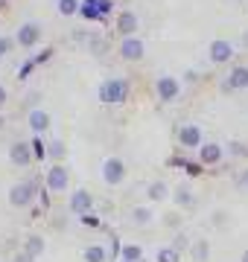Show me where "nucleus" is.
<instances>
[{
  "label": "nucleus",
  "instance_id": "4c0bfd02",
  "mask_svg": "<svg viewBox=\"0 0 248 262\" xmlns=\"http://www.w3.org/2000/svg\"><path fill=\"white\" fill-rule=\"evenodd\" d=\"M3 125H6V120H3V114H0V128H3Z\"/></svg>",
  "mask_w": 248,
  "mask_h": 262
},
{
  "label": "nucleus",
  "instance_id": "c9c22d12",
  "mask_svg": "<svg viewBox=\"0 0 248 262\" xmlns=\"http://www.w3.org/2000/svg\"><path fill=\"white\" fill-rule=\"evenodd\" d=\"M239 262H248V251H245V253H242V256H239Z\"/></svg>",
  "mask_w": 248,
  "mask_h": 262
},
{
  "label": "nucleus",
  "instance_id": "39448f33",
  "mask_svg": "<svg viewBox=\"0 0 248 262\" xmlns=\"http://www.w3.org/2000/svg\"><path fill=\"white\" fill-rule=\"evenodd\" d=\"M204 134H201V128L196 125V122H184V125H178V143H181L184 149H201L204 146Z\"/></svg>",
  "mask_w": 248,
  "mask_h": 262
},
{
  "label": "nucleus",
  "instance_id": "a878e982",
  "mask_svg": "<svg viewBox=\"0 0 248 262\" xmlns=\"http://www.w3.org/2000/svg\"><path fill=\"white\" fill-rule=\"evenodd\" d=\"M29 146H32V155H35V158H50V151H47V146H44V140H41L38 134H35V137H32V143H29Z\"/></svg>",
  "mask_w": 248,
  "mask_h": 262
},
{
  "label": "nucleus",
  "instance_id": "f704fd0d",
  "mask_svg": "<svg viewBox=\"0 0 248 262\" xmlns=\"http://www.w3.org/2000/svg\"><path fill=\"white\" fill-rule=\"evenodd\" d=\"M231 151H234V155H242V151H245V149H242L239 143H231Z\"/></svg>",
  "mask_w": 248,
  "mask_h": 262
},
{
  "label": "nucleus",
  "instance_id": "393cba45",
  "mask_svg": "<svg viewBox=\"0 0 248 262\" xmlns=\"http://www.w3.org/2000/svg\"><path fill=\"white\" fill-rule=\"evenodd\" d=\"M172 198H175V204H178V207H193V192L187 187H178Z\"/></svg>",
  "mask_w": 248,
  "mask_h": 262
},
{
  "label": "nucleus",
  "instance_id": "473e14b6",
  "mask_svg": "<svg viewBox=\"0 0 248 262\" xmlns=\"http://www.w3.org/2000/svg\"><path fill=\"white\" fill-rule=\"evenodd\" d=\"M239 187H242V189H248V166L242 169V172H239Z\"/></svg>",
  "mask_w": 248,
  "mask_h": 262
},
{
  "label": "nucleus",
  "instance_id": "9d476101",
  "mask_svg": "<svg viewBox=\"0 0 248 262\" xmlns=\"http://www.w3.org/2000/svg\"><path fill=\"white\" fill-rule=\"evenodd\" d=\"M32 146H29L27 140H18V143H12L9 146V160L15 163V166H29L32 163Z\"/></svg>",
  "mask_w": 248,
  "mask_h": 262
},
{
  "label": "nucleus",
  "instance_id": "f3484780",
  "mask_svg": "<svg viewBox=\"0 0 248 262\" xmlns=\"http://www.w3.org/2000/svg\"><path fill=\"white\" fill-rule=\"evenodd\" d=\"M190 256H193V262H208L210 259V242L208 239H196V242L190 245Z\"/></svg>",
  "mask_w": 248,
  "mask_h": 262
},
{
  "label": "nucleus",
  "instance_id": "9b49d317",
  "mask_svg": "<svg viewBox=\"0 0 248 262\" xmlns=\"http://www.w3.org/2000/svg\"><path fill=\"white\" fill-rule=\"evenodd\" d=\"M120 58L123 61H140L143 58V41L140 38H123V44H120Z\"/></svg>",
  "mask_w": 248,
  "mask_h": 262
},
{
  "label": "nucleus",
  "instance_id": "bb28decb",
  "mask_svg": "<svg viewBox=\"0 0 248 262\" xmlns=\"http://www.w3.org/2000/svg\"><path fill=\"white\" fill-rule=\"evenodd\" d=\"M47 151H50V158H53V160H61V158H65V146H61V140H50Z\"/></svg>",
  "mask_w": 248,
  "mask_h": 262
},
{
  "label": "nucleus",
  "instance_id": "b1692460",
  "mask_svg": "<svg viewBox=\"0 0 248 262\" xmlns=\"http://www.w3.org/2000/svg\"><path fill=\"white\" fill-rule=\"evenodd\" d=\"M155 262H181V253L175 251L172 245H163V248H158V256H155Z\"/></svg>",
  "mask_w": 248,
  "mask_h": 262
},
{
  "label": "nucleus",
  "instance_id": "58836bf2",
  "mask_svg": "<svg viewBox=\"0 0 248 262\" xmlns=\"http://www.w3.org/2000/svg\"><path fill=\"white\" fill-rule=\"evenodd\" d=\"M0 3H3V0H0Z\"/></svg>",
  "mask_w": 248,
  "mask_h": 262
},
{
  "label": "nucleus",
  "instance_id": "c756f323",
  "mask_svg": "<svg viewBox=\"0 0 248 262\" xmlns=\"http://www.w3.org/2000/svg\"><path fill=\"white\" fill-rule=\"evenodd\" d=\"M9 50H12V41H9V38H6V35H0V58L6 56Z\"/></svg>",
  "mask_w": 248,
  "mask_h": 262
},
{
  "label": "nucleus",
  "instance_id": "5701e85b",
  "mask_svg": "<svg viewBox=\"0 0 248 262\" xmlns=\"http://www.w3.org/2000/svg\"><path fill=\"white\" fill-rule=\"evenodd\" d=\"M146 195L152 198V201H163V198L170 195V189H167V184H163V181H155V184H149V187H146Z\"/></svg>",
  "mask_w": 248,
  "mask_h": 262
},
{
  "label": "nucleus",
  "instance_id": "20e7f679",
  "mask_svg": "<svg viewBox=\"0 0 248 262\" xmlns=\"http://www.w3.org/2000/svg\"><path fill=\"white\" fill-rule=\"evenodd\" d=\"M44 184H47L50 192H65L67 184H70V175H67L65 163H53V166L47 169V178H44Z\"/></svg>",
  "mask_w": 248,
  "mask_h": 262
},
{
  "label": "nucleus",
  "instance_id": "cd10ccee",
  "mask_svg": "<svg viewBox=\"0 0 248 262\" xmlns=\"http://www.w3.org/2000/svg\"><path fill=\"white\" fill-rule=\"evenodd\" d=\"M172 248L181 253L184 248H190V239H187V233H175V239H172Z\"/></svg>",
  "mask_w": 248,
  "mask_h": 262
},
{
  "label": "nucleus",
  "instance_id": "7c9ffc66",
  "mask_svg": "<svg viewBox=\"0 0 248 262\" xmlns=\"http://www.w3.org/2000/svg\"><path fill=\"white\" fill-rule=\"evenodd\" d=\"M32 67H35V61H27V64L20 67V73H18V76H20V79H27V76L32 73Z\"/></svg>",
  "mask_w": 248,
  "mask_h": 262
},
{
  "label": "nucleus",
  "instance_id": "c85d7f7f",
  "mask_svg": "<svg viewBox=\"0 0 248 262\" xmlns=\"http://www.w3.org/2000/svg\"><path fill=\"white\" fill-rule=\"evenodd\" d=\"M111 9H114V0H99V15H102V18H105Z\"/></svg>",
  "mask_w": 248,
  "mask_h": 262
},
{
  "label": "nucleus",
  "instance_id": "72a5a7b5",
  "mask_svg": "<svg viewBox=\"0 0 248 262\" xmlns=\"http://www.w3.org/2000/svg\"><path fill=\"white\" fill-rule=\"evenodd\" d=\"M6 99H9V94H6V88H3V84H0V108H3V105H6Z\"/></svg>",
  "mask_w": 248,
  "mask_h": 262
},
{
  "label": "nucleus",
  "instance_id": "4be33fe9",
  "mask_svg": "<svg viewBox=\"0 0 248 262\" xmlns=\"http://www.w3.org/2000/svg\"><path fill=\"white\" fill-rule=\"evenodd\" d=\"M79 6H82V0H56L58 15H65V18H70V15H79Z\"/></svg>",
  "mask_w": 248,
  "mask_h": 262
},
{
  "label": "nucleus",
  "instance_id": "2f4dec72",
  "mask_svg": "<svg viewBox=\"0 0 248 262\" xmlns=\"http://www.w3.org/2000/svg\"><path fill=\"white\" fill-rule=\"evenodd\" d=\"M12 262H35V259H32L29 253H24V251H20V253H15V256H12Z\"/></svg>",
  "mask_w": 248,
  "mask_h": 262
},
{
  "label": "nucleus",
  "instance_id": "4468645a",
  "mask_svg": "<svg viewBox=\"0 0 248 262\" xmlns=\"http://www.w3.org/2000/svg\"><path fill=\"white\" fill-rule=\"evenodd\" d=\"M44 251H47V242H44V236L29 233L27 239H24V253H29L32 259H38V256H41Z\"/></svg>",
  "mask_w": 248,
  "mask_h": 262
},
{
  "label": "nucleus",
  "instance_id": "423d86ee",
  "mask_svg": "<svg viewBox=\"0 0 248 262\" xmlns=\"http://www.w3.org/2000/svg\"><path fill=\"white\" fill-rule=\"evenodd\" d=\"M67 207H70V213L79 215V219H82V215H91V210H94V195H91L88 189H73Z\"/></svg>",
  "mask_w": 248,
  "mask_h": 262
},
{
  "label": "nucleus",
  "instance_id": "f257e3e1",
  "mask_svg": "<svg viewBox=\"0 0 248 262\" xmlns=\"http://www.w3.org/2000/svg\"><path fill=\"white\" fill-rule=\"evenodd\" d=\"M35 195H38V184H35V181H18V184L9 189V204L20 210V207L32 204Z\"/></svg>",
  "mask_w": 248,
  "mask_h": 262
},
{
  "label": "nucleus",
  "instance_id": "412c9836",
  "mask_svg": "<svg viewBox=\"0 0 248 262\" xmlns=\"http://www.w3.org/2000/svg\"><path fill=\"white\" fill-rule=\"evenodd\" d=\"M105 256H108L105 245H88L85 248V262H105Z\"/></svg>",
  "mask_w": 248,
  "mask_h": 262
},
{
  "label": "nucleus",
  "instance_id": "6ab92c4d",
  "mask_svg": "<svg viewBox=\"0 0 248 262\" xmlns=\"http://www.w3.org/2000/svg\"><path fill=\"white\" fill-rule=\"evenodd\" d=\"M120 262H143V248L140 245H123Z\"/></svg>",
  "mask_w": 248,
  "mask_h": 262
},
{
  "label": "nucleus",
  "instance_id": "1a4fd4ad",
  "mask_svg": "<svg viewBox=\"0 0 248 262\" xmlns=\"http://www.w3.org/2000/svg\"><path fill=\"white\" fill-rule=\"evenodd\" d=\"M210 61L213 64H228L231 58H234V47H231V41H225V38H216V41H210Z\"/></svg>",
  "mask_w": 248,
  "mask_h": 262
},
{
  "label": "nucleus",
  "instance_id": "e433bc0d",
  "mask_svg": "<svg viewBox=\"0 0 248 262\" xmlns=\"http://www.w3.org/2000/svg\"><path fill=\"white\" fill-rule=\"evenodd\" d=\"M242 44H245V47H248V32H245V35H242Z\"/></svg>",
  "mask_w": 248,
  "mask_h": 262
},
{
  "label": "nucleus",
  "instance_id": "6e6552de",
  "mask_svg": "<svg viewBox=\"0 0 248 262\" xmlns=\"http://www.w3.org/2000/svg\"><path fill=\"white\" fill-rule=\"evenodd\" d=\"M15 41H18V47H35V44L41 41V24H35V20L20 24Z\"/></svg>",
  "mask_w": 248,
  "mask_h": 262
},
{
  "label": "nucleus",
  "instance_id": "ddd939ff",
  "mask_svg": "<svg viewBox=\"0 0 248 262\" xmlns=\"http://www.w3.org/2000/svg\"><path fill=\"white\" fill-rule=\"evenodd\" d=\"M222 88L225 91H242V88H248V67H234L228 73V79L222 82Z\"/></svg>",
  "mask_w": 248,
  "mask_h": 262
},
{
  "label": "nucleus",
  "instance_id": "2eb2a0df",
  "mask_svg": "<svg viewBox=\"0 0 248 262\" xmlns=\"http://www.w3.org/2000/svg\"><path fill=\"white\" fill-rule=\"evenodd\" d=\"M117 29H120L123 38H132L134 29H137V15H134V12H120V15H117Z\"/></svg>",
  "mask_w": 248,
  "mask_h": 262
},
{
  "label": "nucleus",
  "instance_id": "f8f14e48",
  "mask_svg": "<svg viewBox=\"0 0 248 262\" xmlns=\"http://www.w3.org/2000/svg\"><path fill=\"white\" fill-rule=\"evenodd\" d=\"M222 155H225V149H222L219 143H204L199 149V160L204 163V166H216V163H222Z\"/></svg>",
  "mask_w": 248,
  "mask_h": 262
},
{
  "label": "nucleus",
  "instance_id": "0eeeda50",
  "mask_svg": "<svg viewBox=\"0 0 248 262\" xmlns=\"http://www.w3.org/2000/svg\"><path fill=\"white\" fill-rule=\"evenodd\" d=\"M126 178V163L120 158H108L102 163V181L108 187H117V184H123Z\"/></svg>",
  "mask_w": 248,
  "mask_h": 262
},
{
  "label": "nucleus",
  "instance_id": "f03ea898",
  "mask_svg": "<svg viewBox=\"0 0 248 262\" xmlns=\"http://www.w3.org/2000/svg\"><path fill=\"white\" fill-rule=\"evenodd\" d=\"M126 94H129V84L123 79H105L99 84V102L105 105H120L126 99Z\"/></svg>",
  "mask_w": 248,
  "mask_h": 262
},
{
  "label": "nucleus",
  "instance_id": "a211bd4d",
  "mask_svg": "<svg viewBox=\"0 0 248 262\" xmlns=\"http://www.w3.org/2000/svg\"><path fill=\"white\" fill-rule=\"evenodd\" d=\"M79 15L85 20H102V15H99V0H82Z\"/></svg>",
  "mask_w": 248,
  "mask_h": 262
},
{
  "label": "nucleus",
  "instance_id": "7ed1b4c3",
  "mask_svg": "<svg viewBox=\"0 0 248 262\" xmlns=\"http://www.w3.org/2000/svg\"><path fill=\"white\" fill-rule=\"evenodd\" d=\"M155 94H158L161 102H172V99H178V94H181V82L175 76H158L155 79Z\"/></svg>",
  "mask_w": 248,
  "mask_h": 262
},
{
  "label": "nucleus",
  "instance_id": "aec40b11",
  "mask_svg": "<svg viewBox=\"0 0 248 262\" xmlns=\"http://www.w3.org/2000/svg\"><path fill=\"white\" fill-rule=\"evenodd\" d=\"M129 222L132 225H149L152 222V210L149 207H134L132 213H129Z\"/></svg>",
  "mask_w": 248,
  "mask_h": 262
},
{
  "label": "nucleus",
  "instance_id": "dca6fc26",
  "mask_svg": "<svg viewBox=\"0 0 248 262\" xmlns=\"http://www.w3.org/2000/svg\"><path fill=\"white\" fill-rule=\"evenodd\" d=\"M29 128L35 131V134H44V131L50 128V117H47V111H41V108H32L29 111Z\"/></svg>",
  "mask_w": 248,
  "mask_h": 262
}]
</instances>
